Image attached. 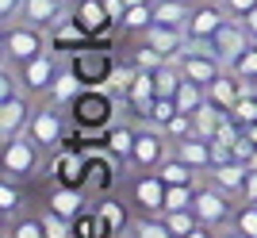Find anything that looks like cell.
Wrapping results in <instances>:
<instances>
[{"instance_id":"f5cc1de1","label":"cell","mask_w":257,"mask_h":238,"mask_svg":"<svg viewBox=\"0 0 257 238\" xmlns=\"http://www.w3.org/2000/svg\"><path fill=\"white\" fill-rule=\"evenodd\" d=\"M115 238H127V234H115ZM131 238H135V234H131Z\"/></svg>"},{"instance_id":"52a82bcc","label":"cell","mask_w":257,"mask_h":238,"mask_svg":"<svg viewBox=\"0 0 257 238\" xmlns=\"http://www.w3.org/2000/svg\"><path fill=\"white\" fill-rule=\"evenodd\" d=\"M165 154H169V135H165V127H154V123L142 119L139 139H135V154H131V165H139V169H161Z\"/></svg>"},{"instance_id":"11a10c76","label":"cell","mask_w":257,"mask_h":238,"mask_svg":"<svg viewBox=\"0 0 257 238\" xmlns=\"http://www.w3.org/2000/svg\"><path fill=\"white\" fill-rule=\"evenodd\" d=\"M253 46H257V39H253Z\"/></svg>"},{"instance_id":"7c38bea8","label":"cell","mask_w":257,"mask_h":238,"mask_svg":"<svg viewBox=\"0 0 257 238\" xmlns=\"http://www.w3.org/2000/svg\"><path fill=\"white\" fill-rule=\"evenodd\" d=\"M226 20H230V12H226L219 0L196 4L192 16H188V27H184V35H188V39H200V43H211V35L219 31Z\"/></svg>"},{"instance_id":"f35d334b","label":"cell","mask_w":257,"mask_h":238,"mask_svg":"<svg viewBox=\"0 0 257 238\" xmlns=\"http://www.w3.org/2000/svg\"><path fill=\"white\" fill-rule=\"evenodd\" d=\"M177 111H181V108H177V100H173V96H158V100H154V108H150V115H146V123L165 127V123H169Z\"/></svg>"},{"instance_id":"681fc988","label":"cell","mask_w":257,"mask_h":238,"mask_svg":"<svg viewBox=\"0 0 257 238\" xmlns=\"http://www.w3.org/2000/svg\"><path fill=\"white\" fill-rule=\"evenodd\" d=\"M242 27H246V31H249V35L257 39V8L249 12V16H242Z\"/></svg>"},{"instance_id":"7402d4cb","label":"cell","mask_w":257,"mask_h":238,"mask_svg":"<svg viewBox=\"0 0 257 238\" xmlns=\"http://www.w3.org/2000/svg\"><path fill=\"white\" fill-rule=\"evenodd\" d=\"M20 20L35 23V27H43V31H50L54 23L65 20V8L62 0H23V16Z\"/></svg>"},{"instance_id":"5b68a950","label":"cell","mask_w":257,"mask_h":238,"mask_svg":"<svg viewBox=\"0 0 257 238\" xmlns=\"http://www.w3.org/2000/svg\"><path fill=\"white\" fill-rule=\"evenodd\" d=\"M196 215H200V223H207V227H226L230 219H234V196H226L219 184H200L196 188Z\"/></svg>"},{"instance_id":"ffe728a7","label":"cell","mask_w":257,"mask_h":238,"mask_svg":"<svg viewBox=\"0 0 257 238\" xmlns=\"http://www.w3.org/2000/svg\"><path fill=\"white\" fill-rule=\"evenodd\" d=\"M246 88H249V85L242 81V77L226 69L219 81H211V85H207V100H211L219 111H226V115H230V111H234V104L242 100V92H246Z\"/></svg>"},{"instance_id":"c3c4849f","label":"cell","mask_w":257,"mask_h":238,"mask_svg":"<svg viewBox=\"0 0 257 238\" xmlns=\"http://www.w3.org/2000/svg\"><path fill=\"white\" fill-rule=\"evenodd\" d=\"M184 238H219V234H215V227H207V223H200V227H196V230H188V234H184Z\"/></svg>"},{"instance_id":"74e56055","label":"cell","mask_w":257,"mask_h":238,"mask_svg":"<svg viewBox=\"0 0 257 238\" xmlns=\"http://www.w3.org/2000/svg\"><path fill=\"white\" fill-rule=\"evenodd\" d=\"M20 188H16V181H12V177H4V181H0V211H4V219H12L16 215V211H20Z\"/></svg>"},{"instance_id":"7dc6e473","label":"cell","mask_w":257,"mask_h":238,"mask_svg":"<svg viewBox=\"0 0 257 238\" xmlns=\"http://www.w3.org/2000/svg\"><path fill=\"white\" fill-rule=\"evenodd\" d=\"M242 200H257V165L249 169V177H246V188H242Z\"/></svg>"},{"instance_id":"f6af8a7d","label":"cell","mask_w":257,"mask_h":238,"mask_svg":"<svg viewBox=\"0 0 257 238\" xmlns=\"http://www.w3.org/2000/svg\"><path fill=\"white\" fill-rule=\"evenodd\" d=\"M16 16H23V0H0V23L8 27Z\"/></svg>"},{"instance_id":"83f0119b","label":"cell","mask_w":257,"mask_h":238,"mask_svg":"<svg viewBox=\"0 0 257 238\" xmlns=\"http://www.w3.org/2000/svg\"><path fill=\"white\" fill-rule=\"evenodd\" d=\"M81 88H85V85H81V81H77V73L65 65L62 73H58V81H54V88H50V100H54V104H62V108H69V104L81 96Z\"/></svg>"},{"instance_id":"603a6c76","label":"cell","mask_w":257,"mask_h":238,"mask_svg":"<svg viewBox=\"0 0 257 238\" xmlns=\"http://www.w3.org/2000/svg\"><path fill=\"white\" fill-rule=\"evenodd\" d=\"M46 204L58 211V215H65V219H77L81 211H85V188H73V184H58L50 192V200Z\"/></svg>"},{"instance_id":"5bb4252c","label":"cell","mask_w":257,"mask_h":238,"mask_svg":"<svg viewBox=\"0 0 257 238\" xmlns=\"http://www.w3.org/2000/svg\"><path fill=\"white\" fill-rule=\"evenodd\" d=\"M50 177L58 184H73V188H81V184H85V154L65 142L62 150L50 154Z\"/></svg>"},{"instance_id":"7bdbcfd3","label":"cell","mask_w":257,"mask_h":238,"mask_svg":"<svg viewBox=\"0 0 257 238\" xmlns=\"http://www.w3.org/2000/svg\"><path fill=\"white\" fill-rule=\"evenodd\" d=\"M230 73H238L242 81H253V77H257V46H249L246 54L230 65Z\"/></svg>"},{"instance_id":"2e32d148","label":"cell","mask_w":257,"mask_h":238,"mask_svg":"<svg viewBox=\"0 0 257 238\" xmlns=\"http://www.w3.org/2000/svg\"><path fill=\"white\" fill-rule=\"evenodd\" d=\"M46 35H50V50H54V54H77V50H85V46L96 43V39H92V35L73 20V16L62 20V23H54Z\"/></svg>"},{"instance_id":"8fae6325","label":"cell","mask_w":257,"mask_h":238,"mask_svg":"<svg viewBox=\"0 0 257 238\" xmlns=\"http://www.w3.org/2000/svg\"><path fill=\"white\" fill-rule=\"evenodd\" d=\"M177 65H181V73L188 77V81H200V85H211V81H219V77L226 73V62L215 54L211 46H207V50H196V54H181Z\"/></svg>"},{"instance_id":"b9f144b4","label":"cell","mask_w":257,"mask_h":238,"mask_svg":"<svg viewBox=\"0 0 257 238\" xmlns=\"http://www.w3.org/2000/svg\"><path fill=\"white\" fill-rule=\"evenodd\" d=\"M135 73H139V65H135V62H131V65H115V73H111L107 88H111L115 96H127V88H131V81H135Z\"/></svg>"},{"instance_id":"d590c367","label":"cell","mask_w":257,"mask_h":238,"mask_svg":"<svg viewBox=\"0 0 257 238\" xmlns=\"http://www.w3.org/2000/svg\"><path fill=\"white\" fill-rule=\"evenodd\" d=\"M154 23V4H131L123 16V31H146Z\"/></svg>"},{"instance_id":"ba28073f","label":"cell","mask_w":257,"mask_h":238,"mask_svg":"<svg viewBox=\"0 0 257 238\" xmlns=\"http://www.w3.org/2000/svg\"><path fill=\"white\" fill-rule=\"evenodd\" d=\"M249 46H253V35H249L246 27H242V20H234V16H230V20H226L223 27L211 35V50L226 62V69H230L238 58L246 54Z\"/></svg>"},{"instance_id":"3957f363","label":"cell","mask_w":257,"mask_h":238,"mask_svg":"<svg viewBox=\"0 0 257 238\" xmlns=\"http://www.w3.org/2000/svg\"><path fill=\"white\" fill-rule=\"evenodd\" d=\"M69 69L77 73V81L85 88H107L111 73H115V58H111V46L107 43H92L85 50L69 54Z\"/></svg>"},{"instance_id":"6da1fadb","label":"cell","mask_w":257,"mask_h":238,"mask_svg":"<svg viewBox=\"0 0 257 238\" xmlns=\"http://www.w3.org/2000/svg\"><path fill=\"white\" fill-rule=\"evenodd\" d=\"M69 119L81 135H104L115 123V92L111 88H81V96L69 104Z\"/></svg>"},{"instance_id":"d6a6232c","label":"cell","mask_w":257,"mask_h":238,"mask_svg":"<svg viewBox=\"0 0 257 238\" xmlns=\"http://www.w3.org/2000/svg\"><path fill=\"white\" fill-rule=\"evenodd\" d=\"M230 227H234V230H242L246 238H257V200H238L234 219H230Z\"/></svg>"},{"instance_id":"816d5d0a","label":"cell","mask_w":257,"mask_h":238,"mask_svg":"<svg viewBox=\"0 0 257 238\" xmlns=\"http://www.w3.org/2000/svg\"><path fill=\"white\" fill-rule=\"evenodd\" d=\"M246 85H249V92H257V77H253V81H246Z\"/></svg>"},{"instance_id":"7a4b0ae2","label":"cell","mask_w":257,"mask_h":238,"mask_svg":"<svg viewBox=\"0 0 257 238\" xmlns=\"http://www.w3.org/2000/svg\"><path fill=\"white\" fill-rule=\"evenodd\" d=\"M43 146L31 139V135H16V139H4L0 146V165H4V177L12 181H31L39 169H43Z\"/></svg>"},{"instance_id":"1f68e13d","label":"cell","mask_w":257,"mask_h":238,"mask_svg":"<svg viewBox=\"0 0 257 238\" xmlns=\"http://www.w3.org/2000/svg\"><path fill=\"white\" fill-rule=\"evenodd\" d=\"M131 234H135V238H177L161 215H142V219H135V223H131Z\"/></svg>"},{"instance_id":"ab89813d","label":"cell","mask_w":257,"mask_h":238,"mask_svg":"<svg viewBox=\"0 0 257 238\" xmlns=\"http://www.w3.org/2000/svg\"><path fill=\"white\" fill-rule=\"evenodd\" d=\"M230 115H234L242 127H253V123H257V92H249V88H246V92H242V100L234 104V111H230Z\"/></svg>"},{"instance_id":"4fadbf2b","label":"cell","mask_w":257,"mask_h":238,"mask_svg":"<svg viewBox=\"0 0 257 238\" xmlns=\"http://www.w3.org/2000/svg\"><path fill=\"white\" fill-rule=\"evenodd\" d=\"M31 104L23 92H12V96L0 100V139H16V135H27L31 127Z\"/></svg>"},{"instance_id":"f1b7e54d","label":"cell","mask_w":257,"mask_h":238,"mask_svg":"<svg viewBox=\"0 0 257 238\" xmlns=\"http://www.w3.org/2000/svg\"><path fill=\"white\" fill-rule=\"evenodd\" d=\"M173 100H177V108H181V111H188V115H192V111H200V108L207 104V85H200V81H188V77H184Z\"/></svg>"},{"instance_id":"ac0fdd59","label":"cell","mask_w":257,"mask_h":238,"mask_svg":"<svg viewBox=\"0 0 257 238\" xmlns=\"http://www.w3.org/2000/svg\"><path fill=\"white\" fill-rule=\"evenodd\" d=\"M173 154H177L181 162H188L192 169H200V173H207V169L215 165V146H211V139H200V135L177 139V142H173Z\"/></svg>"},{"instance_id":"8992f818","label":"cell","mask_w":257,"mask_h":238,"mask_svg":"<svg viewBox=\"0 0 257 238\" xmlns=\"http://www.w3.org/2000/svg\"><path fill=\"white\" fill-rule=\"evenodd\" d=\"M27 135H31L39 146H43L46 154L62 150L65 146V115H62V104H46V108H39L31 115V127H27Z\"/></svg>"},{"instance_id":"277c9868","label":"cell","mask_w":257,"mask_h":238,"mask_svg":"<svg viewBox=\"0 0 257 238\" xmlns=\"http://www.w3.org/2000/svg\"><path fill=\"white\" fill-rule=\"evenodd\" d=\"M46 46H50V35H43V27H35V23H27V20L4 27V58H8L16 69L27 65L31 58H39Z\"/></svg>"},{"instance_id":"f546056e","label":"cell","mask_w":257,"mask_h":238,"mask_svg":"<svg viewBox=\"0 0 257 238\" xmlns=\"http://www.w3.org/2000/svg\"><path fill=\"white\" fill-rule=\"evenodd\" d=\"M158 173L165 177V184H196V173H200V169H192L188 162H181V158L173 154V158H165V162H161Z\"/></svg>"},{"instance_id":"836d02e7","label":"cell","mask_w":257,"mask_h":238,"mask_svg":"<svg viewBox=\"0 0 257 238\" xmlns=\"http://www.w3.org/2000/svg\"><path fill=\"white\" fill-rule=\"evenodd\" d=\"M161 219L169 223V230H173L177 238H184L188 230H196V227H200V215H196V207H181V211H165Z\"/></svg>"},{"instance_id":"e575fe53","label":"cell","mask_w":257,"mask_h":238,"mask_svg":"<svg viewBox=\"0 0 257 238\" xmlns=\"http://www.w3.org/2000/svg\"><path fill=\"white\" fill-rule=\"evenodd\" d=\"M196 188H200V184H169V192H165V211L192 207L196 204ZM165 211H161V215H165Z\"/></svg>"},{"instance_id":"d6986e66","label":"cell","mask_w":257,"mask_h":238,"mask_svg":"<svg viewBox=\"0 0 257 238\" xmlns=\"http://www.w3.org/2000/svg\"><path fill=\"white\" fill-rule=\"evenodd\" d=\"M249 169H253V165L238 162V158H230V162H219V165H211L207 173H211V184H219V188H223L226 196L242 200V188H246V177H249Z\"/></svg>"},{"instance_id":"9c48e42d","label":"cell","mask_w":257,"mask_h":238,"mask_svg":"<svg viewBox=\"0 0 257 238\" xmlns=\"http://www.w3.org/2000/svg\"><path fill=\"white\" fill-rule=\"evenodd\" d=\"M165 192H169L165 177L146 169V173H139V181H135V188H131V200L139 204L142 215H161V211H165Z\"/></svg>"},{"instance_id":"30bf717a","label":"cell","mask_w":257,"mask_h":238,"mask_svg":"<svg viewBox=\"0 0 257 238\" xmlns=\"http://www.w3.org/2000/svg\"><path fill=\"white\" fill-rule=\"evenodd\" d=\"M58 58L54 50H43L39 58H31L27 65H20V81H23V92H50L54 81H58Z\"/></svg>"},{"instance_id":"e0dca14e","label":"cell","mask_w":257,"mask_h":238,"mask_svg":"<svg viewBox=\"0 0 257 238\" xmlns=\"http://www.w3.org/2000/svg\"><path fill=\"white\" fill-rule=\"evenodd\" d=\"M69 16H73L92 39H104V35H111V27H119V23L107 16L104 0H77V8L69 12Z\"/></svg>"},{"instance_id":"9a60e30c","label":"cell","mask_w":257,"mask_h":238,"mask_svg":"<svg viewBox=\"0 0 257 238\" xmlns=\"http://www.w3.org/2000/svg\"><path fill=\"white\" fill-rule=\"evenodd\" d=\"M115 162H111V154H85V184L81 188L96 192V196H107V188L115 184V173H119Z\"/></svg>"},{"instance_id":"44dd1931","label":"cell","mask_w":257,"mask_h":238,"mask_svg":"<svg viewBox=\"0 0 257 238\" xmlns=\"http://www.w3.org/2000/svg\"><path fill=\"white\" fill-rule=\"evenodd\" d=\"M127 108L135 111L139 119H146L150 115V108H154V100H158V88H154V69H139L135 73V81H131V88H127Z\"/></svg>"},{"instance_id":"f907efd6","label":"cell","mask_w":257,"mask_h":238,"mask_svg":"<svg viewBox=\"0 0 257 238\" xmlns=\"http://www.w3.org/2000/svg\"><path fill=\"white\" fill-rule=\"evenodd\" d=\"M219 238H246V234H242V230H234V227H230V230H223V234H219Z\"/></svg>"},{"instance_id":"484cf974","label":"cell","mask_w":257,"mask_h":238,"mask_svg":"<svg viewBox=\"0 0 257 238\" xmlns=\"http://www.w3.org/2000/svg\"><path fill=\"white\" fill-rule=\"evenodd\" d=\"M96 211H100V219L107 223V230H111V234H123V230H131V223H135V219L127 215V207L119 204L115 196H100Z\"/></svg>"},{"instance_id":"bcb514c9","label":"cell","mask_w":257,"mask_h":238,"mask_svg":"<svg viewBox=\"0 0 257 238\" xmlns=\"http://www.w3.org/2000/svg\"><path fill=\"white\" fill-rule=\"evenodd\" d=\"M223 8L230 12V16H234V20H242V16H249V12L257 8V0H226Z\"/></svg>"},{"instance_id":"4dcf8cb0","label":"cell","mask_w":257,"mask_h":238,"mask_svg":"<svg viewBox=\"0 0 257 238\" xmlns=\"http://www.w3.org/2000/svg\"><path fill=\"white\" fill-rule=\"evenodd\" d=\"M223 115H226V111H219L211 100H207L200 111H192V119H196V135H200V139H215V135H219V123H223Z\"/></svg>"},{"instance_id":"4316f807","label":"cell","mask_w":257,"mask_h":238,"mask_svg":"<svg viewBox=\"0 0 257 238\" xmlns=\"http://www.w3.org/2000/svg\"><path fill=\"white\" fill-rule=\"evenodd\" d=\"M73 238H115V234L107 230V223L100 219L96 207H85V211L73 219Z\"/></svg>"},{"instance_id":"60d3db41","label":"cell","mask_w":257,"mask_h":238,"mask_svg":"<svg viewBox=\"0 0 257 238\" xmlns=\"http://www.w3.org/2000/svg\"><path fill=\"white\" fill-rule=\"evenodd\" d=\"M131 62L139 65V69H161V65L169 62V58L161 54L158 46H150V43H142V46H139V50H135V58H131Z\"/></svg>"},{"instance_id":"d4e9b609","label":"cell","mask_w":257,"mask_h":238,"mask_svg":"<svg viewBox=\"0 0 257 238\" xmlns=\"http://www.w3.org/2000/svg\"><path fill=\"white\" fill-rule=\"evenodd\" d=\"M192 0H154V23H169V27H188L192 16Z\"/></svg>"},{"instance_id":"cb8c5ba5","label":"cell","mask_w":257,"mask_h":238,"mask_svg":"<svg viewBox=\"0 0 257 238\" xmlns=\"http://www.w3.org/2000/svg\"><path fill=\"white\" fill-rule=\"evenodd\" d=\"M135 139H139V127H127V123H111L107 127V154L119 158V162H131V154H135Z\"/></svg>"},{"instance_id":"8d00e7d4","label":"cell","mask_w":257,"mask_h":238,"mask_svg":"<svg viewBox=\"0 0 257 238\" xmlns=\"http://www.w3.org/2000/svg\"><path fill=\"white\" fill-rule=\"evenodd\" d=\"M43 227H46V238H73V219L58 215L54 207L43 211Z\"/></svg>"},{"instance_id":"db71d44e","label":"cell","mask_w":257,"mask_h":238,"mask_svg":"<svg viewBox=\"0 0 257 238\" xmlns=\"http://www.w3.org/2000/svg\"><path fill=\"white\" fill-rule=\"evenodd\" d=\"M219 4H226V0H219Z\"/></svg>"},{"instance_id":"ee69618b","label":"cell","mask_w":257,"mask_h":238,"mask_svg":"<svg viewBox=\"0 0 257 238\" xmlns=\"http://www.w3.org/2000/svg\"><path fill=\"white\" fill-rule=\"evenodd\" d=\"M12 238H46L43 219H20V223H16V230H12Z\"/></svg>"}]
</instances>
